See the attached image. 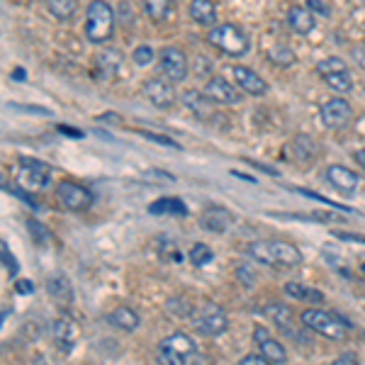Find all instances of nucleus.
I'll list each match as a JSON object with an SVG mask.
<instances>
[{
  "instance_id": "e433bc0d",
  "label": "nucleus",
  "mask_w": 365,
  "mask_h": 365,
  "mask_svg": "<svg viewBox=\"0 0 365 365\" xmlns=\"http://www.w3.org/2000/svg\"><path fill=\"white\" fill-rule=\"evenodd\" d=\"M304 8H309L314 15H322V18H329V15H331L329 5H326L324 0H307V3H304Z\"/></svg>"
},
{
  "instance_id": "9b49d317",
  "label": "nucleus",
  "mask_w": 365,
  "mask_h": 365,
  "mask_svg": "<svg viewBox=\"0 0 365 365\" xmlns=\"http://www.w3.org/2000/svg\"><path fill=\"white\" fill-rule=\"evenodd\" d=\"M49 178H52V166L35 161V158H22L20 185L32 187V190H42V187H47Z\"/></svg>"
},
{
  "instance_id": "58836bf2",
  "label": "nucleus",
  "mask_w": 365,
  "mask_h": 365,
  "mask_svg": "<svg viewBox=\"0 0 365 365\" xmlns=\"http://www.w3.org/2000/svg\"><path fill=\"white\" fill-rule=\"evenodd\" d=\"M331 365H361V361H358L356 353H341V356L336 358Z\"/></svg>"
},
{
  "instance_id": "a18cd8bd",
  "label": "nucleus",
  "mask_w": 365,
  "mask_h": 365,
  "mask_svg": "<svg viewBox=\"0 0 365 365\" xmlns=\"http://www.w3.org/2000/svg\"><path fill=\"white\" fill-rule=\"evenodd\" d=\"M268 339H270L268 329H263V326H256V329H253V341H256L258 346H261L263 341H268Z\"/></svg>"
},
{
  "instance_id": "4be33fe9",
  "label": "nucleus",
  "mask_w": 365,
  "mask_h": 365,
  "mask_svg": "<svg viewBox=\"0 0 365 365\" xmlns=\"http://www.w3.org/2000/svg\"><path fill=\"white\" fill-rule=\"evenodd\" d=\"M95 66H98V74L103 76V79H115L122 66V54L115 52V49H105V52L98 54L95 59Z\"/></svg>"
},
{
  "instance_id": "72a5a7b5",
  "label": "nucleus",
  "mask_w": 365,
  "mask_h": 365,
  "mask_svg": "<svg viewBox=\"0 0 365 365\" xmlns=\"http://www.w3.org/2000/svg\"><path fill=\"white\" fill-rule=\"evenodd\" d=\"M27 229H30V234L35 236V241L40 243V246L49 243V229L42 222H37V219H30V222H27Z\"/></svg>"
},
{
  "instance_id": "b1692460",
  "label": "nucleus",
  "mask_w": 365,
  "mask_h": 365,
  "mask_svg": "<svg viewBox=\"0 0 365 365\" xmlns=\"http://www.w3.org/2000/svg\"><path fill=\"white\" fill-rule=\"evenodd\" d=\"M285 292H287V297H292V300H304V302H314V304L324 302L322 292L312 290V287H307V285H300V283H287Z\"/></svg>"
},
{
  "instance_id": "2eb2a0df",
  "label": "nucleus",
  "mask_w": 365,
  "mask_h": 365,
  "mask_svg": "<svg viewBox=\"0 0 365 365\" xmlns=\"http://www.w3.org/2000/svg\"><path fill=\"white\" fill-rule=\"evenodd\" d=\"M326 182H329L334 190H339L341 195H353L358 190V175L353 173L346 166H329L326 168Z\"/></svg>"
},
{
  "instance_id": "c756f323",
  "label": "nucleus",
  "mask_w": 365,
  "mask_h": 365,
  "mask_svg": "<svg viewBox=\"0 0 365 365\" xmlns=\"http://www.w3.org/2000/svg\"><path fill=\"white\" fill-rule=\"evenodd\" d=\"M268 59L273 61L275 66H283V69H287V66H292L297 61L295 52H292L287 44H275V47H270Z\"/></svg>"
},
{
  "instance_id": "7ed1b4c3",
  "label": "nucleus",
  "mask_w": 365,
  "mask_h": 365,
  "mask_svg": "<svg viewBox=\"0 0 365 365\" xmlns=\"http://www.w3.org/2000/svg\"><path fill=\"white\" fill-rule=\"evenodd\" d=\"M158 353H161V361L166 365H200L202 356L197 353L195 341L190 339L182 331H175V334L166 336L158 346Z\"/></svg>"
},
{
  "instance_id": "f257e3e1",
  "label": "nucleus",
  "mask_w": 365,
  "mask_h": 365,
  "mask_svg": "<svg viewBox=\"0 0 365 365\" xmlns=\"http://www.w3.org/2000/svg\"><path fill=\"white\" fill-rule=\"evenodd\" d=\"M246 253L265 265H275V268H295L304 261L300 248L287 241H251L246 246Z\"/></svg>"
},
{
  "instance_id": "ddd939ff",
  "label": "nucleus",
  "mask_w": 365,
  "mask_h": 365,
  "mask_svg": "<svg viewBox=\"0 0 365 365\" xmlns=\"http://www.w3.org/2000/svg\"><path fill=\"white\" fill-rule=\"evenodd\" d=\"M204 95H207L209 100L219 103V105H239L241 103V93L236 91V88L231 86L226 79H222V76H214V79L207 81V86H204Z\"/></svg>"
},
{
  "instance_id": "cd10ccee",
  "label": "nucleus",
  "mask_w": 365,
  "mask_h": 365,
  "mask_svg": "<svg viewBox=\"0 0 365 365\" xmlns=\"http://www.w3.org/2000/svg\"><path fill=\"white\" fill-rule=\"evenodd\" d=\"M144 13L153 22H163L170 15V0H144Z\"/></svg>"
},
{
  "instance_id": "6ab92c4d",
  "label": "nucleus",
  "mask_w": 365,
  "mask_h": 365,
  "mask_svg": "<svg viewBox=\"0 0 365 365\" xmlns=\"http://www.w3.org/2000/svg\"><path fill=\"white\" fill-rule=\"evenodd\" d=\"M287 25L297 32V35H309V32L317 27V20H314V13L304 5H295V8L287 10Z\"/></svg>"
},
{
  "instance_id": "c9c22d12",
  "label": "nucleus",
  "mask_w": 365,
  "mask_h": 365,
  "mask_svg": "<svg viewBox=\"0 0 365 365\" xmlns=\"http://www.w3.org/2000/svg\"><path fill=\"white\" fill-rule=\"evenodd\" d=\"M236 275H239L241 285H246V287L256 285V273H253V270L248 268V265H239V268H236Z\"/></svg>"
},
{
  "instance_id": "4c0bfd02",
  "label": "nucleus",
  "mask_w": 365,
  "mask_h": 365,
  "mask_svg": "<svg viewBox=\"0 0 365 365\" xmlns=\"http://www.w3.org/2000/svg\"><path fill=\"white\" fill-rule=\"evenodd\" d=\"M141 137H146V139H151V141H156V144H161V146H173V149H178V144H175L170 137H161V134H153V132H141Z\"/></svg>"
},
{
  "instance_id": "79ce46f5",
  "label": "nucleus",
  "mask_w": 365,
  "mask_h": 365,
  "mask_svg": "<svg viewBox=\"0 0 365 365\" xmlns=\"http://www.w3.org/2000/svg\"><path fill=\"white\" fill-rule=\"evenodd\" d=\"M239 365H273V363H268L263 356H256V353H251V356H246V358H241Z\"/></svg>"
},
{
  "instance_id": "dca6fc26",
  "label": "nucleus",
  "mask_w": 365,
  "mask_h": 365,
  "mask_svg": "<svg viewBox=\"0 0 365 365\" xmlns=\"http://www.w3.org/2000/svg\"><path fill=\"white\" fill-rule=\"evenodd\" d=\"M234 81L243 93H248V95L261 98L268 93V83H265L253 69H248V66H234Z\"/></svg>"
},
{
  "instance_id": "37998d69",
  "label": "nucleus",
  "mask_w": 365,
  "mask_h": 365,
  "mask_svg": "<svg viewBox=\"0 0 365 365\" xmlns=\"http://www.w3.org/2000/svg\"><path fill=\"white\" fill-rule=\"evenodd\" d=\"M309 217L317 219V222H341L339 214H329V212H312Z\"/></svg>"
},
{
  "instance_id": "7c9ffc66",
  "label": "nucleus",
  "mask_w": 365,
  "mask_h": 365,
  "mask_svg": "<svg viewBox=\"0 0 365 365\" xmlns=\"http://www.w3.org/2000/svg\"><path fill=\"white\" fill-rule=\"evenodd\" d=\"M295 151H297V158H302V161H307V158L317 156L319 146H317V144H314L312 137L302 134V137H297V139H295Z\"/></svg>"
},
{
  "instance_id": "a878e982",
  "label": "nucleus",
  "mask_w": 365,
  "mask_h": 365,
  "mask_svg": "<svg viewBox=\"0 0 365 365\" xmlns=\"http://www.w3.org/2000/svg\"><path fill=\"white\" fill-rule=\"evenodd\" d=\"M261 356H263L268 363H273V365H283V363L287 361L285 346L280 344V341H275V339L263 341V344H261Z\"/></svg>"
},
{
  "instance_id": "5701e85b",
  "label": "nucleus",
  "mask_w": 365,
  "mask_h": 365,
  "mask_svg": "<svg viewBox=\"0 0 365 365\" xmlns=\"http://www.w3.org/2000/svg\"><path fill=\"white\" fill-rule=\"evenodd\" d=\"M47 292L52 295V300H57L59 304H71L74 300V290H71V283L64 278V275H54V278L47 280Z\"/></svg>"
},
{
  "instance_id": "09e8293b",
  "label": "nucleus",
  "mask_w": 365,
  "mask_h": 365,
  "mask_svg": "<svg viewBox=\"0 0 365 365\" xmlns=\"http://www.w3.org/2000/svg\"><path fill=\"white\" fill-rule=\"evenodd\" d=\"M361 270H363V275H365V263H363V265H361Z\"/></svg>"
},
{
  "instance_id": "412c9836",
  "label": "nucleus",
  "mask_w": 365,
  "mask_h": 365,
  "mask_svg": "<svg viewBox=\"0 0 365 365\" xmlns=\"http://www.w3.org/2000/svg\"><path fill=\"white\" fill-rule=\"evenodd\" d=\"M108 322L112 326H117V329H122V331H134V329H139L141 319H139V314H137L134 309L122 304V307L112 309V312L108 314Z\"/></svg>"
},
{
  "instance_id": "aec40b11",
  "label": "nucleus",
  "mask_w": 365,
  "mask_h": 365,
  "mask_svg": "<svg viewBox=\"0 0 365 365\" xmlns=\"http://www.w3.org/2000/svg\"><path fill=\"white\" fill-rule=\"evenodd\" d=\"M187 13L202 27H212L217 22V5H214V0H190Z\"/></svg>"
},
{
  "instance_id": "393cba45",
  "label": "nucleus",
  "mask_w": 365,
  "mask_h": 365,
  "mask_svg": "<svg viewBox=\"0 0 365 365\" xmlns=\"http://www.w3.org/2000/svg\"><path fill=\"white\" fill-rule=\"evenodd\" d=\"M151 214H187L185 202H180L178 197H161L149 207Z\"/></svg>"
},
{
  "instance_id": "423d86ee",
  "label": "nucleus",
  "mask_w": 365,
  "mask_h": 365,
  "mask_svg": "<svg viewBox=\"0 0 365 365\" xmlns=\"http://www.w3.org/2000/svg\"><path fill=\"white\" fill-rule=\"evenodd\" d=\"M192 322H195L197 334H202V336H219V334H224L226 326H229L226 312L214 302H204L202 307L195 312Z\"/></svg>"
},
{
  "instance_id": "f03ea898",
  "label": "nucleus",
  "mask_w": 365,
  "mask_h": 365,
  "mask_svg": "<svg viewBox=\"0 0 365 365\" xmlns=\"http://www.w3.org/2000/svg\"><path fill=\"white\" fill-rule=\"evenodd\" d=\"M86 40L93 44H105L115 35V10L105 0H93L86 13Z\"/></svg>"
},
{
  "instance_id": "f8f14e48",
  "label": "nucleus",
  "mask_w": 365,
  "mask_h": 365,
  "mask_svg": "<svg viewBox=\"0 0 365 365\" xmlns=\"http://www.w3.org/2000/svg\"><path fill=\"white\" fill-rule=\"evenodd\" d=\"M144 95H146V100L158 110H170L175 105L173 86H168V83L161 79H151L144 83Z\"/></svg>"
},
{
  "instance_id": "20e7f679",
  "label": "nucleus",
  "mask_w": 365,
  "mask_h": 365,
  "mask_svg": "<svg viewBox=\"0 0 365 365\" xmlns=\"http://www.w3.org/2000/svg\"><path fill=\"white\" fill-rule=\"evenodd\" d=\"M207 42L212 44L214 49L224 52L226 57H243V54H248V49H251L248 35L239 25H231V22L212 27V30L207 32Z\"/></svg>"
},
{
  "instance_id": "f3484780",
  "label": "nucleus",
  "mask_w": 365,
  "mask_h": 365,
  "mask_svg": "<svg viewBox=\"0 0 365 365\" xmlns=\"http://www.w3.org/2000/svg\"><path fill=\"white\" fill-rule=\"evenodd\" d=\"M212 103L214 100H209L204 93H197V91H187L185 95H182V105H185V108L202 122L214 120V115H217V110H214Z\"/></svg>"
},
{
  "instance_id": "f704fd0d",
  "label": "nucleus",
  "mask_w": 365,
  "mask_h": 365,
  "mask_svg": "<svg viewBox=\"0 0 365 365\" xmlns=\"http://www.w3.org/2000/svg\"><path fill=\"white\" fill-rule=\"evenodd\" d=\"M0 253H3V265H5V270L10 273V278H15L18 275V261H15V256L8 251V243H0Z\"/></svg>"
},
{
  "instance_id": "9d476101",
  "label": "nucleus",
  "mask_w": 365,
  "mask_h": 365,
  "mask_svg": "<svg viewBox=\"0 0 365 365\" xmlns=\"http://www.w3.org/2000/svg\"><path fill=\"white\" fill-rule=\"evenodd\" d=\"M158 69L168 81L180 83L187 76V59L178 47H166L158 57Z\"/></svg>"
},
{
  "instance_id": "a211bd4d",
  "label": "nucleus",
  "mask_w": 365,
  "mask_h": 365,
  "mask_svg": "<svg viewBox=\"0 0 365 365\" xmlns=\"http://www.w3.org/2000/svg\"><path fill=\"white\" fill-rule=\"evenodd\" d=\"M79 324L74 322L71 317H59L57 322H54V339H57V344L64 348V351H71L74 344L79 341Z\"/></svg>"
},
{
  "instance_id": "8fccbe9b",
  "label": "nucleus",
  "mask_w": 365,
  "mask_h": 365,
  "mask_svg": "<svg viewBox=\"0 0 365 365\" xmlns=\"http://www.w3.org/2000/svg\"><path fill=\"white\" fill-rule=\"evenodd\" d=\"M363 5H365V0H363Z\"/></svg>"
},
{
  "instance_id": "c03bdc74",
  "label": "nucleus",
  "mask_w": 365,
  "mask_h": 365,
  "mask_svg": "<svg viewBox=\"0 0 365 365\" xmlns=\"http://www.w3.org/2000/svg\"><path fill=\"white\" fill-rule=\"evenodd\" d=\"M15 290H18L20 295H30V292H35V285H32L30 280H15Z\"/></svg>"
},
{
  "instance_id": "de8ad7c7",
  "label": "nucleus",
  "mask_w": 365,
  "mask_h": 365,
  "mask_svg": "<svg viewBox=\"0 0 365 365\" xmlns=\"http://www.w3.org/2000/svg\"><path fill=\"white\" fill-rule=\"evenodd\" d=\"M35 365H49V363L44 361V358H37V361H35Z\"/></svg>"
},
{
  "instance_id": "49530a36",
  "label": "nucleus",
  "mask_w": 365,
  "mask_h": 365,
  "mask_svg": "<svg viewBox=\"0 0 365 365\" xmlns=\"http://www.w3.org/2000/svg\"><path fill=\"white\" fill-rule=\"evenodd\" d=\"M356 161L361 163V168L365 170V146L361 149V151H356Z\"/></svg>"
},
{
  "instance_id": "a19ab883",
  "label": "nucleus",
  "mask_w": 365,
  "mask_h": 365,
  "mask_svg": "<svg viewBox=\"0 0 365 365\" xmlns=\"http://www.w3.org/2000/svg\"><path fill=\"white\" fill-rule=\"evenodd\" d=\"M353 61H356L361 69H365V42H361V44H356V47H353Z\"/></svg>"
},
{
  "instance_id": "bb28decb",
  "label": "nucleus",
  "mask_w": 365,
  "mask_h": 365,
  "mask_svg": "<svg viewBox=\"0 0 365 365\" xmlns=\"http://www.w3.org/2000/svg\"><path fill=\"white\" fill-rule=\"evenodd\" d=\"M49 13L54 15L57 20L66 22L76 15V8H79V0H47Z\"/></svg>"
},
{
  "instance_id": "0eeeda50",
  "label": "nucleus",
  "mask_w": 365,
  "mask_h": 365,
  "mask_svg": "<svg viewBox=\"0 0 365 365\" xmlns=\"http://www.w3.org/2000/svg\"><path fill=\"white\" fill-rule=\"evenodd\" d=\"M317 74L322 76L326 86L336 93H351L353 91V79L351 71L346 69V64L339 57H329L317 64Z\"/></svg>"
},
{
  "instance_id": "c85d7f7f",
  "label": "nucleus",
  "mask_w": 365,
  "mask_h": 365,
  "mask_svg": "<svg viewBox=\"0 0 365 365\" xmlns=\"http://www.w3.org/2000/svg\"><path fill=\"white\" fill-rule=\"evenodd\" d=\"M263 314L268 319H273L275 324H280V326H290L292 324V309L287 307V304H283V302L263 307Z\"/></svg>"
},
{
  "instance_id": "ea45409f",
  "label": "nucleus",
  "mask_w": 365,
  "mask_h": 365,
  "mask_svg": "<svg viewBox=\"0 0 365 365\" xmlns=\"http://www.w3.org/2000/svg\"><path fill=\"white\" fill-rule=\"evenodd\" d=\"M336 239L341 241H351V243H365V236L363 234H348V231H334Z\"/></svg>"
},
{
  "instance_id": "6e6552de",
  "label": "nucleus",
  "mask_w": 365,
  "mask_h": 365,
  "mask_svg": "<svg viewBox=\"0 0 365 365\" xmlns=\"http://www.w3.org/2000/svg\"><path fill=\"white\" fill-rule=\"evenodd\" d=\"M57 200L64 204L66 209H74V212H81V209H88L93 204L91 190H86L79 182L64 180L57 185Z\"/></svg>"
},
{
  "instance_id": "4468645a",
  "label": "nucleus",
  "mask_w": 365,
  "mask_h": 365,
  "mask_svg": "<svg viewBox=\"0 0 365 365\" xmlns=\"http://www.w3.org/2000/svg\"><path fill=\"white\" fill-rule=\"evenodd\" d=\"M231 224H234V214L226 207H219V204H209L200 214V226L207 231H214V234H224Z\"/></svg>"
},
{
  "instance_id": "39448f33",
  "label": "nucleus",
  "mask_w": 365,
  "mask_h": 365,
  "mask_svg": "<svg viewBox=\"0 0 365 365\" xmlns=\"http://www.w3.org/2000/svg\"><path fill=\"white\" fill-rule=\"evenodd\" d=\"M302 324L307 326V329L326 336V339H331V341L346 339L348 329H351V322H346V319L336 317V314H331V312H324V309H317V307L304 309Z\"/></svg>"
},
{
  "instance_id": "1a4fd4ad",
  "label": "nucleus",
  "mask_w": 365,
  "mask_h": 365,
  "mask_svg": "<svg viewBox=\"0 0 365 365\" xmlns=\"http://www.w3.org/2000/svg\"><path fill=\"white\" fill-rule=\"evenodd\" d=\"M319 115H322L326 129H341V127H346L353 120V108L344 98H331V100H326L319 108Z\"/></svg>"
},
{
  "instance_id": "473e14b6",
  "label": "nucleus",
  "mask_w": 365,
  "mask_h": 365,
  "mask_svg": "<svg viewBox=\"0 0 365 365\" xmlns=\"http://www.w3.org/2000/svg\"><path fill=\"white\" fill-rule=\"evenodd\" d=\"M132 61H134L137 66H149L153 61V47L151 44H139V47L132 52Z\"/></svg>"
},
{
  "instance_id": "2f4dec72",
  "label": "nucleus",
  "mask_w": 365,
  "mask_h": 365,
  "mask_svg": "<svg viewBox=\"0 0 365 365\" xmlns=\"http://www.w3.org/2000/svg\"><path fill=\"white\" fill-rule=\"evenodd\" d=\"M187 258H190L192 265H197V268H202V265L212 263L214 253L209 246H204V243H195V246L190 248V253H187Z\"/></svg>"
}]
</instances>
